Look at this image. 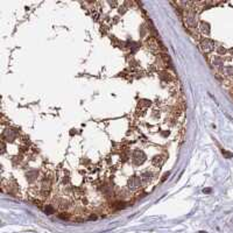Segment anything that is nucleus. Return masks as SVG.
<instances>
[{
  "label": "nucleus",
  "mask_w": 233,
  "mask_h": 233,
  "mask_svg": "<svg viewBox=\"0 0 233 233\" xmlns=\"http://www.w3.org/2000/svg\"><path fill=\"white\" fill-rule=\"evenodd\" d=\"M199 48L204 54H210L216 49V43L209 38H202L199 39Z\"/></svg>",
  "instance_id": "f257e3e1"
}]
</instances>
